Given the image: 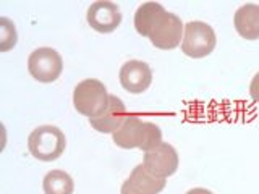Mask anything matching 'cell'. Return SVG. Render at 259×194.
<instances>
[{
	"label": "cell",
	"mask_w": 259,
	"mask_h": 194,
	"mask_svg": "<svg viewBox=\"0 0 259 194\" xmlns=\"http://www.w3.org/2000/svg\"><path fill=\"white\" fill-rule=\"evenodd\" d=\"M143 165L152 175L167 180L178 168V154L168 142H160L157 148H154L144 154Z\"/></svg>",
	"instance_id": "cell-7"
},
{
	"label": "cell",
	"mask_w": 259,
	"mask_h": 194,
	"mask_svg": "<svg viewBox=\"0 0 259 194\" xmlns=\"http://www.w3.org/2000/svg\"><path fill=\"white\" fill-rule=\"evenodd\" d=\"M112 139L121 149L138 148L148 152L162 142V131L156 123L128 115L117 131L112 133Z\"/></svg>",
	"instance_id": "cell-1"
},
{
	"label": "cell",
	"mask_w": 259,
	"mask_h": 194,
	"mask_svg": "<svg viewBox=\"0 0 259 194\" xmlns=\"http://www.w3.org/2000/svg\"><path fill=\"white\" fill-rule=\"evenodd\" d=\"M110 94L99 79H84L73 91V105L76 112L88 118H94L107 107Z\"/></svg>",
	"instance_id": "cell-3"
},
{
	"label": "cell",
	"mask_w": 259,
	"mask_h": 194,
	"mask_svg": "<svg viewBox=\"0 0 259 194\" xmlns=\"http://www.w3.org/2000/svg\"><path fill=\"white\" fill-rule=\"evenodd\" d=\"M186 194H212L209 189H204V188H194V189H190Z\"/></svg>",
	"instance_id": "cell-18"
},
{
	"label": "cell",
	"mask_w": 259,
	"mask_h": 194,
	"mask_svg": "<svg viewBox=\"0 0 259 194\" xmlns=\"http://www.w3.org/2000/svg\"><path fill=\"white\" fill-rule=\"evenodd\" d=\"M233 24L238 34L246 40L259 39V5L246 4L240 7L233 16Z\"/></svg>",
	"instance_id": "cell-11"
},
{
	"label": "cell",
	"mask_w": 259,
	"mask_h": 194,
	"mask_svg": "<svg viewBox=\"0 0 259 194\" xmlns=\"http://www.w3.org/2000/svg\"><path fill=\"white\" fill-rule=\"evenodd\" d=\"M42 188L46 194H73L75 183L63 170H52L44 176Z\"/></svg>",
	"instance_id": "cell-13"
},
{
	"label": "cell",
	"mask_w": 259,
	"mask_h": 194,
	"mask_svg": "<svg viewBox=\"0 0 259 194\" xmlns=\"http://www.w3.org/2000/svg\"><path fill=\"white\" fill-rule=\"evenodd\" d=\"M126 117L128 115H126V107L123 101L117 95H110L107 107H105L104 112L99 113L97 117L89 118V123H91V126L99 133H115Z\"/></svg>",
	"instance_id": "cell-10"
},
{
	"label": "cell",
	"mask_w": 259,
	"mask_h": 194,
	"mask_svg": "<svg viewBox=\"0 0 259 194\" xmlns=\"http://www.w3.org/2000/svg\"><path fill=\"white\" fill-rule=\"evenodd\" d=\"M28 70L39 83H54L62 75L63 60L60 54L51 47H40L31 52L28 59Z\"/></svg>",
	"instance_id": "cell-6"
},
{
	"label": "cell",
	"mask_w": 259,
	"mask_h": 194,
	"mask_svg": "<svg viewBox=\"0 0 259 194\" xmlns=\"http://www.w3.org/2000/svg\"><path fill=\"white\" fill-rule=\"evenodd\" d=\"M185 36L182 40V52L191 59H202L214 52L217 37L207 23L190 21L185 24Z\"/></svg>",
	"instance_id": "cell-4"
},
{
	"label": "cell",
	"mask_w": 259,
	"mask_h": 194,
	"mask_svg": "<svg viewBox=\"0 0 259 194\" xmlns=\"http://www.w3.org/2000/svg\"><path fill=\"white\" fill-rule=\"evenodd\" d=\"M16 45V29L15 24L8 20L2 18L0 20V51L7 52Z\"/></svg>",
	"instance_id": "cell-15"
},
{
	"label": "cell",
	"mask_w": 259,
	"mask_h": 194,
	"mask_svg": "<svg viewBox=\"0 0 259 194\" xmlns=\"http://www.w3.org/2000/svg\"><path fill=\"white\" fill-rule=\"evenodd\" d=\"M120 194H149L146 192L141 186H138L132 178H128V180L123 181V184H121V189H120Z\"/></svg>",
	"instance_id": "cell-16"
},
{
	"label": "cell",
	"mask_w": 259,
	"mask_h": 194,
	"mask_svg": "<svg viewBox=\"0 0 259 194\" xmlns=\"http://www.w3.org/2000/svg\"><path fill=\"white\" fill-rule=\"evenodd\" d=\"M130 178H132V180L138 186H141V188L146 192H149V194H159L167 184L165 178H159L156 175H152L143 164L136 165L133 168V172H132V175H130Z\"/></svg>",
	"instance_id": "cell-14"
},
{
	"label": "cell",
	"mask_w": 259,
	"mask_h": 194,
	"mask_svg": "<svg viewBox=\"0 0 259 194\" xmlns=\"http://www.w3.org/2000/svg\"><path fill=\"white\" fill-rule=\"evenodd\" d=\"M86 20L94 31L107 34V32L115 31L120 26L121 13L117 4L101 0V2H94L89 7Z\"/></svg>",
	"instance_id": "cell-8"
},
{
	"label": "cell",
	"mask_w": 259,
	"mask_h": 194,
	"mask_svg": "<svg viewBox=\"0 0 259 194\" xmlns=\"http://www.w3.org/2000/svg\"><path fill=\"white\" fill-rule=\"evenodd\" d=\"M152 83V71L148 63L140 60H130L120 70V84L132 94L148 91Z\"/></svg>",
	"instance_id": "cell-9"
},
{
	"label": "cell",
	"mask_w": 259,
	"mask_h": 194,
	"mask_svg": "<svg viewBox=\"0 0 259 194\" xmlns=\"http://www.w3.org/2000/svg\"><path fill=\"white\" fill-rule=\"evenodd\" d=\"M162 10H164V7L156 2H146L138 7V10L135 13V28L138 31V34H141L143 37H148L151 26Z\"/></svg>",
	"instance_id": "cell-12"
},
{
	"label": "cell",
	"mask_w": 259,
	"mask_h": 194,
	"mask_svg": "<svg viewBox=\"0 0 259 194\" xmlns=\"http://www.w3.org/2000/svg\"><path fill=\"white\" fill-rule=\"evenodd\" d=\"M67 146V139L60 128L52 125L39 126L28 137V148L32 157L42 162L59 159Z\"/></svg>",
	"instance_id": "cell-2"
},
{
	"label": "cell",
	"mask_w": 259,
	"mask_h": 194,
	"mask_svg": "<svg viewBox=\"0 0 259 194\" xmlns=\"http://www.w3.org/2000/svg\"><path fill=\"white\" fill-rule=\"evenodd\" d=\"M183 31L185 26L182 20L175 13H168L164 8L151 26L148 39L154 47L162 48V51H172L182 44Z\"/></svg>",
	"instance_id": "cell-5"
},
{
	"label": "cell",
	"mask_w": 259,
	"mask_h": 194,
	"mask_svg": "<svg viewBox=\"0 0 259 194\" xmlns=\"http://www.w3.org/2000/svg\"><path fill=\"white\" fill-rule=\"evenodd\" d=\"M249 95L254 102L259 104V73H256L253 81H251V84H249Z\"/></svg>",
	"instance_id": "cell-17"
}]
</instances>
